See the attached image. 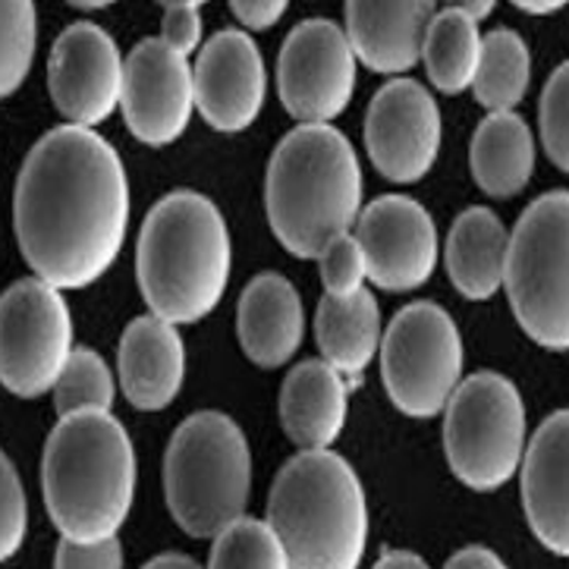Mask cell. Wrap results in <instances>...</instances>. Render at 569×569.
<instances>
[{
    "label": "cell",
    "mask_w": 569,
    "mask_h": 569,
    "mask_svg": "<svg viewBox=\"0 0 569 569\" xmlns=\"http://www.w3.org/2000/svg\"><path fill=\"white\" fill-rule=\"evenodd\" d=\"M19 252L54 290H86L111 271L129 230L127 167L94 129L57 127L17 177Z\"/></svg>",
    "instance_id": "obj_1"
},
{
    "label": "cell",
    "mask_w": 569,
    "mask_h": 569,
    "mask_svg": "<svg viewBox=\"0 0 569 569\" xmlns=\"http://www.w3.org/2000/svg\"><path fill=\"white\" fill-rule=\"evenodd\" d=\"M230 264L227 221L202 192L177 189L148 211L136 246V277L154 318L173 328L208 318L227 293Z\"/></svg>",
    "instance_id": "obj_2"
},
{
    "label": "cell",
    "mask_w": 569,
    "mask_h": 569,
    "mask_svg": "<svg viewBox=\"0 0 569 569\" xmlns=\"http://www.w3.org/2000/svg\"><path fill=\"white\" fill-rule=\"evenodd\" d=\"M51 522L76 545L117 538L136 495V450L111 412H76L54 425L41 457Z\"/></svg>",
    "instance_id": "obj_3"
},
{
    "label": "cell",
    "mask_w": 569,
    "mask_h": 569,
    "mask_svg": "<svg viewBox=\"0 0 569 569\" xmlns=\"http://www.w3.org/2000/svg\"><path fill=\"white\" fill-rule=\"evenodd\" d=\"M264 208L277 242L296 258H318L349 233L362 211V167L333 127H296L277 142Z\"/></svg>",
    "instance_id": "obj_4"
},
{
    "label": "cell",
    "mask_w": 569,
    "mask_h": 569,
    "mask_svg": "<svg viewBox=\"0 0 569 569\" xmlns=\"http://www.w3.org/2000/svg\"><path fill=\"white\" fill-rule=\"evenodd\" d=\"M268 526L290 569H359L368 541L362 481L331 450H299L271 485Z\"/></svg>",
    "instance_id": "obj_5"
},
{
    "label": "cell",
    "mask_w": 569,
    "mask_h": 569,
    "mask_svg": "<svg viewBox=\"0 0 569 569\" xmlns=\"http://www.w3.org/2000/svg\"><path fill=\"white\" fill-rule=\"evenodd\" d=\"M252 453L230 416L204 409L189 416L164 453L167 510L192 538H218L246 513Z\"/></svg>",
    "instance_id": "obj_6"
},
{
    "label": "cell",
    "mask_w": 569,
    "mask_h": 569,
    "mask_svg": "<svg viewBox=\"0 0 569 569\" xmlns=\"http://www.w3.org/2000/svg\"><path fill=\"white\" fill-rule=\"evenodd\" d=\"M503 283L519 328L538 347H569V196H538L516 221L507 246Z\"/></svg>",
    "instance_id": "obj_7"
},
{
    "label": "cell",
    "mask_w": 569,
    "mask_h": 569,
    "mask_svg": "<svg viewBox=\"0 0 569 569\" xmlns=\"http://www.w3.org/2000/svg\"><path fill=\"white\" fill-rule=\"evenodd\" d=\"M526 450V406L510 378L476 371L443 406V453L472 491H497L519 472Z\"/></svg>",
    "instance_id": "obj_8"
},
{
    "label": "cell",
    "mask_w": 569,
    "mask_h": 569,
    "mask_svg": "<svg viewBox=\"0 0 569 569\" xmlns=\"http://www.w3.org/2000/svg\"><path fill=\"white\" fill-rule=\"evenodd\" d=\"M462 378V337L438 302H412L381 337V381L409 419L441 416Z\"/></svg>",
    "instance_id": "obj_9"
},
{
    "label": "cell",
    "mask_w": 569,
    "mask_h": 569,
    "mask_svg": "<svg viewBox=\"0 0 569 569\" xmlns=\"http://www.w3.org/2000/svg\"><path fill=\"white\" fill-rule=\"evenodd\" d=\"M70 352L73 318L60 290L29 277L0 293V385L13 397H44Z\"/></svg>",
    "instance_id": "obj_10"
},
{
    "label": "cell",
    "mask_w": 569,
    "mask_h": 569,
    "mask_svg": "<svg viewBox=\"0 0 569 569\" xmlns=\"http://www.w3.org/2000/svg\"><path fill=\"white\" fill-rule=\"evenodd\" d=\"M277 92L299 127H331L356 92V57L331 19H306L277 57Z\"/></svg>",
    "instance_id": "obj_11"
},
{
    "label": "cell",
    "mask_w": 569,
    "mask_h": 569,
    "mask_svg": "<svg viewBox=\"0 0 569 569\" xmlns=\"http://www.w3.org/2000/svg\"><path fill=\"white\" fill-rule=\"evenodd\" d=\"M356 242L366 258V280L381 293H412L438 268V227L409 196H381L359 211Z\"/></svg>",
    "instance_id": "obj_12"
},
{
    "label": "cell",
    "mask_w": 569,
    "mask_h": 569,
    "mask_svg": "<svg viewBox=\"0 0 569 569\" xmlns=\"http://www.w3.org/2000/svg\"><path fill=\"white\" fill-rule=\"evenodd\" d=\"M366 151L390 183H419L441 151V111L416 79H393L368 101Z\"/></svg>",
    "instance_id": "obj_13"
},
{
    "label": "cell",
    "mask_w": 569,
    "mask_h": 569,
    "mask_svg": "<svg viewBox=\"0 0 569 569\" xmlns=\"http://www.w3.org/2000/svg\"><path fill=\"white\" fill-rule=\"evenodd\" d=\"M51 101L67 127L92 129L120 108L123 57L101 26L73 22L57 36L48 60Z\"/></svg>",
    "instance_id": "obj_14"
},
{
    "label": "cell",
    "mask_w": 569,
    "mask_h": 569,
    "mask_svg": "<svg viewBox=\"0 0 569 569\" xmlns=\"http://www.w3.org/2000/svg\"><path fill=\"white\" fill-rule=\"evenodd\" d=\"M120 108L127 129L151 148L177 142L192 120V63L170 51L161 38H146L123 63Z\"/></svg>",
    "instance_id": "obj_15"
},
{
    "label": "cell",
    "mask_w": 569,
    "mask_h": 569,
    "mask_svg": "<svg viewBox=\"0 0 569 569\" xmlns=\"http://www.w3.org/2000/svg\"><path fill=\"white\" fill-rule=\"evenodd\" d=\"M264 60L252 38L237 29L204 41L192 63V92L204 123L218 132H242L264 104Z\"/></svg>",
    "instance_id": "obj_16"
},
{
    "label": "cell",
    "mask_w": 569,
    "mask_h": 569,
    "mask_svg": "<svg viewBox=\"0 0 569 569\" xmlns=\"http://www.w3.org/2000/svg\"><path fill=\"white\" fill-rule=\"evenodd\" d=\"M522 510L532 535L557 557L569 553V412L560 409L538 425L522 450Z\"/></svg>",
    "instance_id": "obj_17"
},
{
    "label": "cell",
    "mask_w": 569,
    "mask_h": 569,
    "mask_svg": "<svg viewBox=\"0 0 569 569\" xmlns=\"http://www.w3.org/2000/svg\"><path fill=\"white\" fill-rule=\"evenodd\" d=\"M347 10V36L356 63L371 73H409L419 67L422 36L428 19L435 17V3L425 0H352Z\"/></svg>",
    "instance_id": "obj_18"
},
{
    "label": "cell",
    "mask_w": 569,
    "mask_h": 569,
    "mask_svg": "<svg viewBox=\"0 0 569 569\" xmlns=\"http://www.w3.org/2000/svg\"><path fill=\"white\" fill-rule=\"evenodd\" d=\"M127 400L142 412H161L177 400L186 378L183 337L154 315L129 321L117 349Z\"/></svg>",
    "instance_id": "obj_19"
},
{
    "label": "cell",
    "mask_w": 569,
    "mask_h": 569,
    "mask_svg": "<svg viewBox=\"0 0 569 569\" xmlns=\"http://www.w3.org/2000/svg\"><path fill=\"white\" fill-rule=\"evenodd\" d=\"M239 347L258 368H283L306 337V312L296 287L283 274L264 271L239 296Z\"/></svg>",
    "instance_id": "obj_20"
},
{
    "label": "cell",
    "mask_w": 569,
    "mask_h": 569,
    "mask_svg": "<svg viewBox=\"0 0 569 569\" xmlns=\"http://www.w3.org/2000/svg\"><path fill=\"white\" fill-rule=\"evenodd\" d=\"M349 393L325 359L290 368L280 390V425L299 450H331L347 425Z\"/></svg>",
    "instance_id": "obj_21"
},
{
    "label": "cell",
    "mask_w": 569,
    "mask_h": 569,
    "mask_svg": "<svg viewBox=\"0 0 569 569\" xmlns=\"http://www.w3.org/2000/svg\"><path fill=\"white\" fill-rule=\"evenodd\" d=\"M507 246H510V233L491 208L476 204L459 214L450 227L443 261L450 283L462 299L488 302L491 296H497L507 271Z\"/></svg>",
    "instance_id": "obj_22"
},
{
    "label": "cell",
    "mask_w": 569,
    "mask_h": 569,
    "mask_svg": "<svg viewBox=\"0 0 569 569\" xmlns=\"http://www.w3.org/2000/svg\"><path fill=\"white\" fill-rule=\"evenodd\" d=\"M469 167L485 196H519L535 173V139L529 123L519 113H488L472 132Z\"/></svg>",
    "instance_id": "obj_23"
},
{
    "label": "cell",
    "mask_w": 569,
    "mask_h": 569,
    "mask_svg": "<svg viewBox=\"0 0 569 569\" xmlns=\"http://www.w3.org/2000/svg\"><path fill=\"white\" fill-rule=\"evenodd\" d=\"M315 337L325 362L340 378H359L381 347V309L371 290L333 299L325 296L315 315Z\"/></svg>",
    "instance_id": "obj_24"
},
{
    "label": "cell",
    "mask_w": 569,
    "mask_h": 569,
    "mask_svg": "<svg viewBox=\"0 0 569 569\" xmlns=\"http://www.w3.org/2000/svg\"><path fill=\"white\" fill-rule=\"evenodd\" d=\"M419 60L425 63L428 79L438 92L459 94L472 89L478 60H481L478 22H472L466 13H459L450 3L447 10L428 19Z\"/></svg>",
    "instance_id": "obj_25"
},
{
    "label": "cell",
    "mask_w": 569,
    "mask_h": 569,
    "mask_svg": "<svg viewBox=\"0 0 569 569\" xmlns=\"http://www.w3.org/2000/svg\"><path fill=\"white\" fill-rule=\"evenodd\" d=\"M532 82L529 44L513 29L481 36V60L472 79V94L488 113H513Z\"/></svg>",
    "instance_id": "obj_26"
},
{
    "label": "cell",
    "mask_w": 569,
    "mask_h": 569,
    "mask_svg": "<svg viewBox=\"0 0 569 569\" xmlns=\"http://www.w3.org/2000/svg\"><path fill=\"white\" fill-rule=\"evenodd\" d=\"M51 390L60 419L76 412H111L113 406L111 368L89 347H73Z\"/></svg>",
    "instance_id": "obj_27"
},
{
    "label": "cell",
    "mask_w": 569,
    "mask_h": 569,
    "mask_svg": "<svg viewBox=\"0 0 569 569\" xmlns=\"http://www.w3.org/2000/svg\"><path fill=\"white\" fill-rule=\"evenodd\" d=\"M208 569H290L283 545L264 519H237L211 548Z\"/></svg>",
    "instance_id": "obj_28"
},
{
    "label": "cell",
    "mask_w": 569,
    "mask_h": 569,
    "mask_svg": "<svg viewBox=\"0 0 569 569\" xmlns=\"http://www.w3.org/2000/svg\"><path fill=\"white\" fill-rule=\"evenodd\" d=\"M38 44L36 3L0 0V101L19 92L32 70Z\"/></svg>",
    "instance_id": "obj_29"
},
{
    "label": "cell",
    "mask_w": 569,
    "mask_h": 569,
    "mask_svg": "<svg viewBox=\"0 0 569 569\" xmlns=\"http://www.w3.org/2000/svg\"><path fill=\"white\" fill-rule=\"evenodd\" d=\"M541 142L557 170H569V63H560L541 94Z\"/></svg>",
    "instance_id": "obj_30"
},
{
    "label": "cell",
    "mask_w": 569,
    "mask_h": 569,
    "mask_svg": "<svg viewBox=\"0 0 569 569\" xmlns=\"http://www.w3.org/2000/svg\"><path fill=\"white\" fill-rule=\"evenodd\" d=\"M318 274H321L325 296H333V299H347V296L362 290V283H366V258H362V249H359V242H356L352 233L337 237L318 256Z\"/></svg>",
    "instance_id": "obj_31"
},
{
    "label": "cell",
    "mask_w": 569,
    "mask_h": 569,
    "mask_svg": "<svg viewBox=\"0 0 569 569\" xmlns=\"http://www.w3.org/2000/svg\"><path fill=\"white\" fill-rule=\"evenodd\" d=\"M29 532V500L17 469L0 450V563L17 557Z\"/></svg>",
    "instance_id": "obj_32"
},
{
    "label": "cell",
    "mask_w": 569,
    "mask_h": 569,
    "mask_svg": "<svg viewBox=\"0 0 569 569\" xmlns=\"http://www.w3.org/2000/svg\"><path fill=\"white\" fill-rule=\"evenodd\" d=\"M161 41L170 51L189 60L192 51L202 48V7L196 0H167Z\"/></svg>",
    "instance_id": "obj_33"
},
{
    "label": "cell",
    "mask_w": 569,
    "mask_h": 569,
    "mask_svg": "<svg viewBox=\"0 0 569 569\" xmlns=\"http://www.w3.org/2000/svg\"><path fill=\"white\" fill-rule=\"evenodd\" d=\"M54 569H123V548L117 538L98 541V545H76L63 538L57 545Z\"/></svg>",
    "instance_id": "obj_34"
},
{
    "label": "cell",
    "mask_w": 569,
    "mask_h": 569,
    "mask_svg": "<svg viewBox=\"0 0 569 569\" xmlns=\"http://www.w3.org/2000/svg\"><path fill=\"white\" fill-rule=\"evenodd\" d=\"M230 10H233V17H237L246 29L264 32V29H271L277 19L287 13V3H283V0H233Z\"/></svg>",
    "instance_id": "obj_35"
},
{
    "label": "cell",
    "mask_w": 569,
    "mask_h": 569,
    "mask_svg": "<svg viewBox=\"0 0 569 569\" xmlns=\"http://www.w3.org/2000/svg\"><path fill=\"white\" fill-rule=\"evenodd\" d=\"M443 569H507V563L495 551L476 545V548H462V551L453 553Z\"/></svg>",
    "instance_id": "obj_36"
},
{
    "label": "cell",
    "mask_w": 569,
    "mask_h": 569,
    "mask_svg": "<svg viewBox=\"0 0 569 569\" xmlns=\"http://www.w3.org/2000/svg\"><path fill=\"white\" fill-rule=\"evenodd\" d=\"M375 569H428L419 553H409V551H387Z\"/></svg>",
    "instance_id": "obj_37"
},
{
    "label": "cell",
    "mask_w": 569,
    "mask_h": 569,
    "mask_svg": "<svg viewBox=\"0 0 569 569\" xmlns=\"http://www.w3.org/2000/svg\"><path fill=\"white\" fill-rule=\"evenodd\" d=\"M142 569H202L192 557H186V553H161V557H154L151 563H146Z\"/></svg>",
    "instance_id": "obj_38"
},
{
    "label": "cell",
    "mask_w": 569,
    "mask_h": 569,
    "mask_svg": "<svg viewBox=\"0 0 569 569\" xmlns=\"http://www.w3.org/2000/svg\"><path fill=\"white\" fill-rule=\"evenodd\" d=\"M459 13H466V17L472 19V22H481V19L491 17V10H495V3L491 0H478V3H453Z\"/></svg>",
    "instance_id": "obj_39"
},
{
    "label": "cell",
    "mask_w": 569,
    "mask_h": 569,
    "mask_svg": "<svg viewBox=\"0 0 569 569\" xmlns=\"http://www.w3.org/2000/svg\"><path fill=\"white\" fill-rule=\"evenodd\" d=\"M522 13H532V17H545V13H557L563 7V0H548V3H538V0H519L516 3Z\"/></svg>",
    "instance_id": "obj_40"
},
{
    "label": "cell",
    "mask_w": 569,
    "mask_h": 569,
    "mask_svg": "<svg viewBox=\"0 0 569 569\" xmlns=\"http://www.w3.org/2000/svg\"><path fill=\"white\" fill-rule=\"evenodd\" d=\"M79 10H101V7H108V3H76Z\"/></svg>",
    "instance_id": "obj_41"
}]
</instances>
